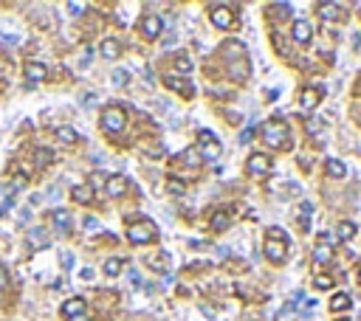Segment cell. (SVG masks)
<instances>
[{
    "mask_svg": "<svg viewBox=\"0 0 361 321\" xmlns=\"http://www.w3.org/2000/svg\"><path fill=\"white\" fill-rule=\"evenodd\" d=\"M330 310H336V313L350 310V296H347V293H333V296H330Z\"/></svg>",
    "mask_w": 361,
    "mask_h": 321,
    "instance_id": "cell-21",
    "label": "cell"
},
{
    "mask_svg": "<svg viewBox=\"0 0 361 321\" xmlns=\"http://www.w3.org/2000/svg\"><path fill=\"white\" fill-rule=\"evenodd\" d=\"M31 245H37V248H43V245H45V234H43V231H31Z\"/></svg>",
    "mask_w": 361,
    "mask_h": 321,
    "instance_id": "cell-33",
    "label": "cell"
},
{
    "mask_svg": "<svg viewBox=\"0 0 361 321\" xmlns=\"http://www.w3.org/2000/svg\"><path fill=\"white\" fill-rule=\"evenodd\" d=\"M12 203H14V197H12L9 192H3V189H0V214H6Z\"/></svg>",
    "mask_w": 361,
    "mask_h": 321,
    "instance_id": "cell-30",
    "label": "cell"
},
{
    "mask_svg": "<svg viewBox=\"0 0 361 321\" xmlns=\"http://www.w3.org/2000/svg\"><path fill=\"white\" fill-rule=\"evenodd\" d=\"M57 138H60L62 144H76V141H79V133L65 124V127H57Z\"/></svg>",
    "mask_w": 361,
    "mask_h": 321,
    "instance_id": "cell-19",
    "label": "cell"
},
{
    "mask_svg": "<svg viewBox=\"0 0 361 321\" xmlns=\"http://www.w3.org/2000/svg\"><path fill=\"white\" fill-rule=\"evenodd\" d=\"M166 189H170L172 194H184V189H186V186H184V183H181V181H175V178H172V181L166 183Z\"/></svg>",
    "mask_w": 361,
    "mask_h": 321,
    "instance_id": "cell-34",
    "label": "cell"
},
{
    "mask_svg": "<svg viewBox=\"0 0 361 321\" xmlns=\"http://www.w3.org/2000/svg\"><path fill=\"white\" fill-rule=\"evenodd\" d=\"M355 231H358V225H355L353 220H344V223L339 225V240L347 243V240H353V237H355Z\"/></svg>",
    "mask_w": 361,
    "mask_h": 321,
    "instance_id": "cell-20",
    "label": "cell"
},
{
    "mask_svg": "<svg viewBox=\"0 0 361 321\" xmlns=\"http://www.w3.org/2000/svg\"><path fill=\"white\" fill-rule=\"evenodd\" d=\"M358 282H361V268H358Z\"/></svg>",
    "mask_w": 361,
    "mask_h": 321,
    "instance_id": "cell-44",
    "label": "cell"
},
{
    "mask_svg": "<svg viewBox=\"0 0 361 321\" xmlns=\"http://www.w3.org/2000/svg\"><path fill=\"white\" fill-rule=\"evenodd\" d=\"M9 285V276H6V271H3V265H0V290Z\"/></svg>",
    "mask_w": 361,
    "mask_h": 321,
    "instance_id": "cell-38",
    "label": "cell"
},
{
    "mask_svg": "<svg viewBox=\"0 0 361 321\" xmlns=\"http://www.w3.org/2000/svg\"><path fill=\"white\" fill-rule=\"evenodd\" d=\"M175 71L178 73H192V60H189V56H178V60H175Z\"/></svg>",
    "mask_w": 361,
    "mask_h": 321,
    "instance_id": "cell-27",
    "label": "cell"
},
{
    "mask_svg": "<svg viewBox=\"0 0 361 321\" xmlns=\"http://www.w3.org/2000/svg\"><path fill=\"white\" fill-rule=\"evenodd\" d=\"M319 127H322L319 119H311V122H308V133H319Z\"/></svg>",
    "mask_w": 361,
    "mask_h": 321,
    "instance_id": "cell-36",
    "label": "cell"
},
{
    "mask_svg": "<svg viewBox=\"0 0 361 321\" xmlns=\"http://www.w3.org/2000/svg\"><path fill=\"white\" fill-rule=\"evenodd\" d=\"M285 254H288L285 243H280V240H268V243H265V256H268L271 262H282Z\"/></svg>",
    "mask_w": 361,
    "mask_h": 321,
    "instance_id": "cell-10",
    "label": "cell"
},
{
    "mask_svg": "<svg viewBox=\"0 0 361 321\" xmlns=\"http://www.w3.org/2000/svg\"><path fill=\"white\" fill-rule=\"evenodd\" d=\"M212 25L214 28H223V31L232 28L234 25V12L229 6H214L212 9Z\"/></svg>",
    "mask_w": 361,
    "mask_h": 321,
    "instance_id": "cell-5",
    "label": "cell"
},
{
    "mask_svg": "<svg viewBox=\"0 0 361 321\" xmlns=\"http://www.w3.org/2000/svg\"><path fill=\"white\" fill-rule=\"evenodd\" d=\"M311 25L305 23V20H296L294 23V43H299V45H308L311 43Z\"/></svg>",
    "mask_w": 361,
    "mask_h": 321,
    "instance_id": "cell-15",
    "label": "cell"
},
{
    "mask_svg": "<svg viewBox=\"0 0 361 321\" xmlns=\"http://www.w3.org/2000/svg\"><path fill=\"white\" fill-rule=\"evenodd\" d=\"M263 141L268 147H282L288 144V127L285 122H280V119H274V122H268L263 127Z\"/></svg>",
    "mask_w": 361,
    "mask_h": 321,
    "instance_id": "cell-2",
    "label": "cell"
},
{
    "mask_svg": "<svg viewBox=\"0 0 361 321\" xmlns=\"http://www.w3.org/2000/svg\"><path fill=\"white\" fill-rule=\"evenodd\" d=\"M85 228H99V223H96V217H85Z\"/></svg>",
    "mask_w": 361,
    "mask_h": 321,
    "instance_id": "cell-39",
    "label": "cell"
},
{
    "mask_svg": "<svg viewBox=\"0 0 361 321\" xmlns=\"http://www.w3.org/2000/svg\"><path fill=\"white\" fill-rule=\"evenodd\" d=\"M62 262H65V268H74V254L65 251V254H62Z\"/></svg>",
    "mask_w": 361,
    "mask_h": 321,
    "instance_id": "cell-37",
    "label": "cell"
},
{
    "mask_svg": "<svg viewBox=\"0 0 361 321\" xmlns=\"http://www.w3.org/2000/svg\"><path fill=\"white\" fill-rule=\"evenodd\" d=\"M324 172H327L330 178H336V181L347 178V166H344L339 158H327V161H324Z\"/></svg>",
    "mask_w": 361,
    "mask_h": 321,
    "instance_id": "cell-13",
    "label": "cell"
},
{
    "mask_svg": "<svg viewBox=\"0 0 361 321\" xmlns=\"http://www.w3.org/2000/svg\"><path fill=\"white\" fill-rule=\"evenodd\" d=\"M102 127L107 130V133H122L124 130V113L119 107H110L102 113Z\"/></svg>",
    "mask_w": 361,
    "mask_h": 321,
    "instance_id": "cell-4",
    "label": "cell"
},
{
    "mask_svg": "<svg viewBox=\"0 0 361 321\" xmlns=\"http://www.w3.org/2000/svg\"><path fill=\"white\" fill-rule=\"evenodd\" d=\"M212 228L214 231H226L229 228V212H214L212 214Z\"/></svg>",
    "mask_w": 361,
    "mask_h": 321,
    "instance_id": "cell-25",
    "label": "cell"
},
{
    "mask_svg": "<svg viewBox=\"0 0 361 321\" xmlns=\"http://www.w3.org/2000/svg\"><path fill=\"white\" fill-rule=\"evenodd\" d=\"M248 141H251V127L243 130V135H240V144H248Z\"/></svg>",
    "mask_w": 361,
    "mask_h": 321,
    "instance_id": "cell-40",
    "label": "cell"
},
{
    "mask_svg": "<svg viewBox=\"0 0 361 321\" xmlns=\"http://www.w3.org/2000/svg\"><path fill=\"white\" fill-rule=\"evenodd\" d=\"M104 192H107V197H122V194L127 192V178H124V175L107 178V183H104Z\"/></svg>",
    "mask_w": 361,
    "mask_h": 321,
    "instance_id": "cell-9",
    "label": "cell"
},
{
    "mask_svg": "<svg viewBox=\"0 0 361 321\" xmlns=\"http://www.w3.org/2000/svg\"><path fill=\"white\" fill-rule=\"evenodd\" d=\"M110 79H113V85H124V82L130 79V73H127V71H122V68H116Z\"/></svg>",
    "mask_w": 361,
    "mask_h": 321,
    "instance_id": "cell-32",
    "label": "cell"
},
{
    "mask_svg": "<svg viewBox=\"0 0 361 321\" xmlns=\"http://www.w3.org/2000/svg\"><path fill=\"white\" fill-rule=\"evenodd\" d=\"M127 279L133 282V285H138V273H135V271H130V273H127Z\"/></svg>",
    "mask_w": 361,
    "mask_h": 321,
    "instance_id": "cell-42",
    "label": "cell"
},
{
    "mask_svg": "<svg viewBox=\"0 0 361 321\" xmlns=\"http://www.w3.org/2000/svg\"><path fill=\"white\" fill-rule=\"evenodd\" d=\"M51 220H54V228L60 231V234H68V228H71V214H68L65 209H57V212L51 214Z\"/></svg>",
    "mask_w": 361,
    "mask_h": 321,
    "instance_id": "cell-16",
    "label": "cell"
},
{
    "mask_svg": "<svg viewBox=\"0 0 361 321\" xmlns=\"http://www.w3.org/2000/svg\"><path fill=\"white\" fill-rule=\"evenodd\" d=\"M62 315H65V318L85 315V302H82V299H68V302L62 304Z\"/></svg>",
    "mask_w": 361,
    "mask_h": 321,
    "instance_id": "cell-14",
    "label": "cell"
},
{
    "mask_svg": "<svg viewBox=\"0 0 361 321\" xmlns=\"http://www.w3.org/2000/svg\"><path fill=\"white\" fill-rule=\"evenodd\" d=\"M358 82H361V79H358Z\"/></svg>",
    "mask_w": 361,
    "mask_h": 321,
    "instance_id": "cell-45",
    "label": "cell"
},
{
    "mask_svg": "<svg viewBox=\"0 0 361 321\" xmlns=\"http://www.w3.org/2000/svg\"><path fill=\"white\" fill-rule=\"evenodd\" d=\"M330 256H333V251H330V245H327V243H319L316 251H313V259H316V265H324Z\"/></svg>",
    "mask_w": 361,
    "mask_h": 321,
    "instance_id": "cell-24",
    "label": "cell"
},
{
    "mask_svg": "<svg viewBox=\"0 0 361 321\" xmlns=\"http://www.w3.org/2000/svg\"><path fill=\"white\" fill-rule=\"evenodd\" d=\"M161 28H164V23H161L158 14H147V17L141 20V34L147 37V40H158Z\"/></svg>",
    "mask_w": 361,
    "mask_h": 321,
    "instance_id": "cell-6",
    "label": "cell"
},
{
    "mask_svg": "<svg viewBox=\"0 0 361 321\" xmlns=\"http://www.w3.org/2000/svg\"><path fill=\"white\" fill-rule=\"evenodd\" d=\"M51 161H54V152L45 150V147H40V150L34 152V166H37V169H45V166H48Z\"/></svg>",
    "mask_w": 361,
    "mask_h": 321,
    "instance_id": "cell-18",
    "label": "cell"
},
{
    "mask_svg": "<svg viewBox=\"0 0 361 321\" xmlns=\"http://www.w3.org/2000/svg\"><path fill=\"white\" fill-rule=\"evenodd\" d=\"M155 237H158V228H155L150 220H141V223H133L127 228V240L135 245H144V243H153Z\"/></svg>",
    "mask_w": 361,
    "mask_h": 321,
    "instance_id": "cell-1",
    "label": "cell"
},
{
    "mask_svg": "<svg viewBox=\"0 0 361 321\" xmlns=\"http://www.w3.org/2000/svg\"><path fill=\"white\" fill-rule=\"evenodd\" d=\"M311 212H313L311 203H302V206H299V214H302V217H305V214H311Z\"/></svg>",
    "mask_w": 361,
    "mask_h": 321,
    "instance_id": "cell-41",
    "label": "cell"
},
{
    "mask_svg": "<svg viewBox=\"0 0 361 321\" xmlns=\"http://www.w3.org/2000/svg\"><path fill=\"white\" fill-rule=\"evenodd\" d=\"M166 85H170L172 91H181L184 96H192V93H195V87H189L184 79H178V76H166Z\"/></svg>",
    "mask_w": 361,
    "mask_h": 321,
    "instance_id": "cell-22",
    "label": "cell"
},
{
    "mask_svg": "<svg viewBox=\"0 0 361 321\" xmlns=\"http://www.w3.org/2000/svg\"><path fill=\"white\" fill-rule=\"evenodd\" d=\"M71 200H76V203H82V206L91 203V200H93V186H91V183H79V186H74V189H71Z\"/></svg>",
    "mask_w": 361,
    "mask_h": 321,
    "instance_id": "cell-11",
    "label": "cell"
},
{
    "mask_svg": "<svg viewBox=\"0 0 361 321\" xmlns=\"http://www.w3.org/2000/svg\"><path fill=\"white\" fill-rule=\"evenodd\" d=\"M319 14H322L324 20H339L342 17V9H339L336 3H322V6H319Z\"/></svg>",
    "mask_w": 361,
    "mask_h": 321,
    "instance_id": "cell-23",
    "label": "cell"
},
{
    "mask_svg": "<svg viewBox=\"0 0 361 321\" xmlns=\"http://www.w3.org/2000/svg\"><path fill=\"white\" fill-rule=\"evenodd\" d=\"M119 54H122V43H119V40H113V37L102 40V56L104 60H116Z\"/></svg>",
    "mask_w": 361,
    "mask_h": 321,
    "instance_id": "cell-17",
    "label": "cell"
},
{
    "mask_svg": "<svg viewBox=\"0 0 361 321\" xmlns=\"http://www.w3.org/2000/svg\"><path fill=\"white\" fill-rule=\"evenodd\" d=\"M45 76H48V71H45L43 62H25V79L29 82H43Z\"/></svg>",
    "mask_w": 361,
    "mask_h": 321,
    "instance_id": "cell-12",
    "label": "cell"
},
{
    "mask_svg": "<svg viewBox=\"0 0 361 321\" xmlns=\"http://www.w3.org/2000/svg\"><path fill=\"white\" fill-rule=\"evenodd\" d=\"M268 240H280V243L288 245V234L280 228V225H271V228H268Z\"/></svg>",
    "mask_w": 361,
    "mask_h": 321,
    "instance_id": "cell-29",
    "label": "cell"
},
{
    "mask_svg": "<svg viewBox=\"0 0 361 321\" xmlns=\"http://www.w3.org/2000/svg\"><path fill=\"white\" fill-rule=\"evenodd\" d=\"M184 161H186L189 166H201V164H203V158H201V152H198V150H186Z\"/></svg>",
    "mask_w": 361,
    "mask_h": 321,
    "instance_id": "cell-28",
    "label": "cell"
},
{
    "mask_svg": "<svg viewBox=\"0 0 361 321\" xmlns=\"http://www.w3.org/2000/svg\"><path fill=\"white\" fill-rule=\"evenodd\" d=\"M104 273L107 276H119L122 273V259H107L104 262Z\"/></svg>",
    "mask_w": 361,
    "mask_h": 321,
    "instance_id": "cell-26",
    "label": "cell"
},
{
    "mask_svg": "<svg viewBox=\"0 0 361 321\" xmlns=\"http://www.w3.org/2000/svg\"><path fill=\"white\" fill-rule=\"evenodd\" d=\"M198 144H201V158L203 161H214V158L220 155V141L214 138L209 130H198Z\"/></svg>",
    "mask_w": 361,
    "mask_h": 321,
    "instance_id": "cell-3",
    "label": "cell"
},
{
    "mask_svg": "<svg viewBox=\"0 0 361 321\" xmlns=\"http://www.w3.org/2000/svg\"><path fill=\"white\" fill-rule=\"evenodd\" d=\"M68 321H93L91 315H76V318H68Z\"/></svg>",
    "mask_w": 361,
    "mask_h": 321,
    "instance_id": "cell-43",
    "label": "cell"
},
{
    "mask_svg": "<svg viewBox=\"0 0 361 321\" xmlns=\"http://www.w3.org/2000/svg\"><path fill=\"white\" fill-rule=\"evenodd\" d=\"M245 172H248V175H265V172H271V158L268 155H251L248 161H245Z\"/></svg>",
    "mask_w": 361,
    "mask_h": 321,
    "instance_id": "cell-7",
    "label": "cell"
},
{
    "mask_svg": "<svg viewBox=\"0 0 361 321\" xmlns=\"http://www.w3.org/2000/svg\"><path fill=\"white\" fill-rule=\"evenodd\" d=\"M68 12H71V14H82V12H85V6H82V3H68Z\"/></svg>",
    "mask_w": 361,
    "mask_h": 321,
    "instance_id": "cell-35",
    "label": "cell"
},
{
    "mask_svg": "<svg viewBox=\"0 0 361 321\" xmlns=\"http://www.w3.org/2000/svg\"><path fill=\"white\" fill-rule=\"evenodd\" d=\"M319 99H322V91H319V87H305V91L299 93V110H302V113L316 110Z\"/></svg>",
    "mask_w": 361,
    "mask_h": 321,
    "instance_id": "cell-8",
    "label": "cell"
},
{
    "mask_svg": "<svg viewBox=\"0 0 361 321\" xmlns=\"http://www.w3.org/2000/svg\"><path fill=\"white\" fill-rule=\"evenodd\" d=\"M313 285H316L319 290H327V287H333V279H330V276H324V273H319V276L313 279Z\"/></svg>",
    "mask_w": 361,
    "mask_h": 321,
    "instance_id": "cell-31",
    "label": "cell"
}]
</instances>
